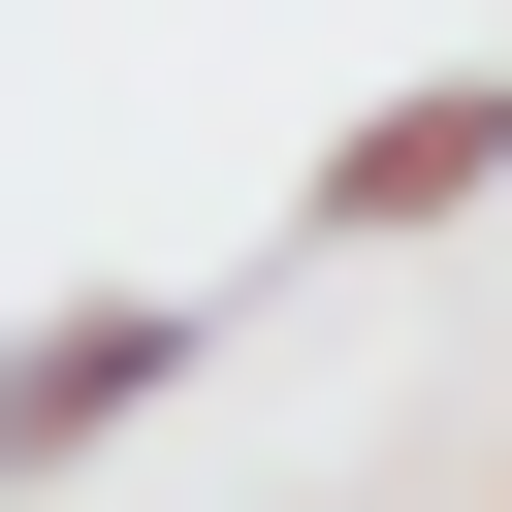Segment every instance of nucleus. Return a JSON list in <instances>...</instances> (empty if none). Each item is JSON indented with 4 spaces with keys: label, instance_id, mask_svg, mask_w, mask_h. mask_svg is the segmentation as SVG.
Instances as JSON below:
<instances>
[{
    "label": "nucleus",
    "instance_id": "f03ea898",
    "mask_svg": "<svg viewBox=\"0 0 512 512\" xmlns=\"http://www.w3.org/2000/svg\"><path fill=\"white\" fill-rule=\"evenodd\" d=\"M512 192V64H416V96H352V160H320V224L384 256V224H480Z\"/></svg>",
    "mask_w": 512,
    "mask_h": 512
},
{
    "label": "nucleus",
    "instance_id": "f257e3e1",
    "mask_svg": "<svg viewBox=\"0 0 512 512\" xmlns=\"http://www.w3.org/2000/svg\"><path fill=\"white\" fill-rule=\"evenodd\" d=\"M192 352H224L192 288H64V320H0V480H96V448L192 384Z\"/></svg>",
    "mask_w": 512,
    "mask_h": 512
}]
</instances>
